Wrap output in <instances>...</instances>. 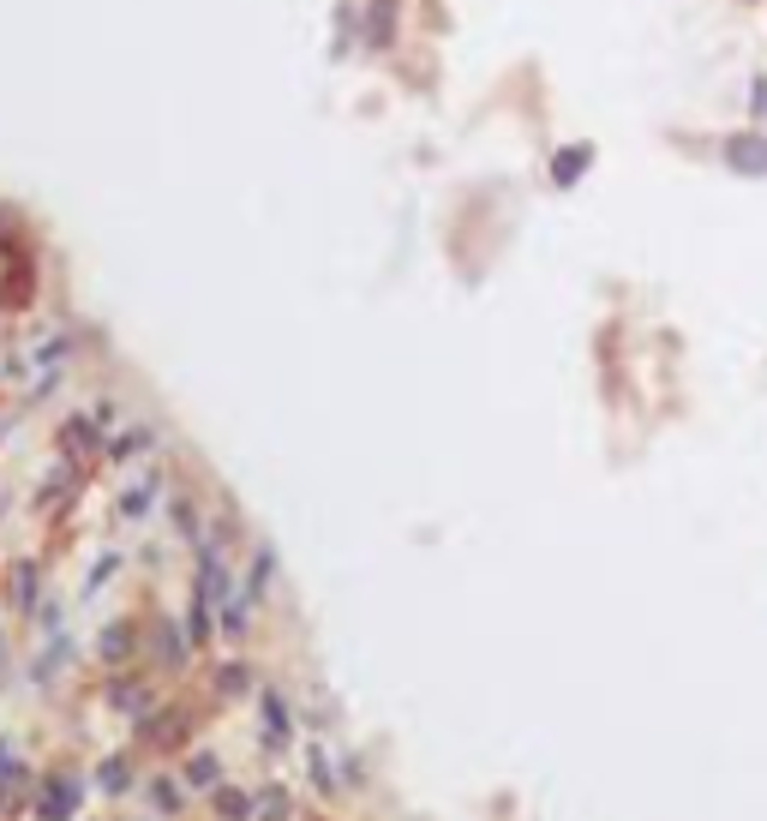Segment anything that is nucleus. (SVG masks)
<instances>
[{"label":"nucleus","instance_id":"f257e3e1","mask_svg":"<svg viewBox=\"0 0 767 821\" xmlns=\"http://www.w3.org/2000/svg\"><path fill=\"white\" fill-rule=\"evenodd\" d=\"M726 162L744 168V174H767V144L762 138H732V144H726Z\"/></svg>","mask_w":767,"mask_h":821},{"label":"nucleus","instance_id":"f03ea898","mask_svg":"<svg viewBox=\"0 0 767 821\" xmlns=\"http://www.w3.org/2000/svg\"><path fill=\"white\" fill-rule=\"evenodd\" d=\"M72 804H78V786H72V780L48 786V798H42V821H66V816H72Z\"/></svg>","mask_w":767,"mask_h":821},{"label":"nucleus","instance_id":"7ed1b4c3","mask_svg":"<svg viewBox=\"0 0 767 821\" xmlns=\"http://www.w3.org/2000/svg\"><path fill=\"white\" fill-rule=\"evenodd\" d=\"M582 168H588V144H576V150H558V156H552V180H558V186H576V174H582Z\"/></svg>","mask_w":767,"mask_h":821},{"label":"nucleus","instance_id":"20e7f679","mask_svg":"<svg viewBox=\"0 0 767 821\" xmlns=\"http://www.w3.org/2000/svg\"><path fill=\"white\" fill-rule=\"evenodd\" d=\"M102 654H126V630H108V636H102Z\"/></svg>","mask_w":767,"mask_h":821},{"label":"nucleus","instance_id":"39448f33","mask_svg":"<svg viewBox=\"0 0 767 821\" xmlns=\"http://www.w3.org/2000/svg\"><path fill=\"white\" fill-rule=\"evenodd\" d=\"M102 786H108V792H114V786H126V768H120V762H108V768H102Z\"/></svg>","mask_w":767,"mask_h":821},{"label":"nucleus","instance_id":"423d86ee","mask_svg":"<svg viewBox=\"0 0 767 821\" xmlns=\"http://www.w3.org/2000/svg\"><path fill=\"white\" fill-rule=\"evenodd\" d=\"M756 108H762V114H767V78H762V90H756Z\"/></svg>","mask_w":767,"mask_h":821}]
</instances>
